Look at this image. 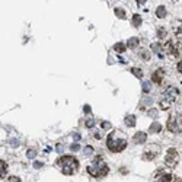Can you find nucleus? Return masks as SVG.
<instances>
[{
  "mask_svg": "<svg viewBox=\"0 0 182 182\" xmlns=\"http://www.w3.org/2000/svg\"><path fill=\"white\" fill-rule=\"evenodd\" d=\"M86 169H88L89 175H92L93 178H102V176H105V175L109 172V168H108L106 162L104 160V157L102 156L95 157L89 165H88Z\"/></svg>",
  "mask_w": 182,
  "mask_h": 182,
  "instance_id": "1",
  "label": "nucleus"
},
{
  "mask_svg": "<svg viewBox=\"0 0 182 182\" xmlns=\"http://www.w3.org/2000/svg\"><path fill=\"white\" fill-rule=\"evenodd\" d=\"M55 165L63 172V175H73L79 168V160L73 156H61L57 159Z\"/></svg>",
  "mask_w": 182,
  "mask_h": 182,
  "instance_id": "2",
  "label": "nucleus"
},
{
  "mask_svg": "<svg viewBox=\"0 0 182 182\" xmlns=\"http://www.w3.org/2000/svg\"><path fill=\"white\" fill-rule=\"evenodd\" d=\"M106 146H108V149H109L111 152H114V153L123 152L124 149L127 147V140L124 139V137H117V133L112 131L108 136V139H106Z\"/></svg>",
  "mask_w": 182,
  "mask_h": 182,
  "instance_id": "3",
  "label": "nucleus"
},
{
  "mask_svg": "<svg viewBox=\"0 0 182 182\" xmlns=\"http://www.w3.org/2000/svg\"><path fill=\"white\" fill-rule=\"evenodd\" d=\"M176 98H178V89H175L174 86H169V88H166V90L163 92V95H162L159 105H160L162 109H169L170 105H172V102H174Z\"/></svg>",
  "mask_w": 182,
  "mask_h": 182,
  "instance_id": "4",
  "label": "nucleus"
},
{
  "mask_svg": "<svg viewBox=\"0 0 182 182\" xmlns=\"http://www.w3.org/2000/svg\"><path fill=\"white\" fill-rule=\"evenodd\" d=\"M159 150H160V147H159V146H156V144H152V146L146 147V150H144L141 159H143V160H153V159H154V157L159 154Z\"/></svg>",
  "mask_w": 182,
  "mask_h": 182,
  "instance_id": "5",
  "label": "nucleus"
},
{
  "mask_svg": "<svg viewBox=\"0 0 182 182\" xmlns=\"http://www.w3.org/2000/svg\"><path fill=\"white\" fill-rule=\"evenodd\" d=\"M178 160H179V154L176 152V149H169L165 156V163L168 166H170V168H174L178 163Z\"/></svg>",
  "mask_w": 182,
  "mask_h": 182,
  "instance_id": "6",
  "label": "nucleus"
},
{
  "mask_svg": "<svg viewBox=\"0 0 182 182\" xmlns=\"http://www.w3.org/2000/svg\"><path fill=\"white\" fill-rule=\"evenodd\" d=\"M172 175L165 172V170H156L153 175V182H170Z\"/></svg>",
  "mask_w": 182,
  "mask_h": 182,
  "instance_id": "7",
  "label": "nucleus"
},
{
  "mask_svg": "<svg viewBox=\"0 0 182 182\" xmlns=\"http://www.w3.org/2000/svg\"><path fill=\"white\" fill-rule=\"evenodd\" d=\"M163 76H165V70L163 68H157L156 72L152 74V80L154 83H157V85H160L162 80H163Z\"/></svg>",
  "mask_w": 182,
  "mask_h": 182,
  "instance_id": "8",
  "label": "nucleus"
},
{
  "mask_svg": "<svg viewBox=\"0 0 182 182\" xmlns=\"http://www.w3.org/2000/svg\"><path fill=\"white\" fill-rule=\"evenodd\" d=\"M168 128H169L172 133H176L179 130L178 121H176V117H175V115H170L169 119H168Z\"/></svg>",
  "mask_w": 182,
  "mask_h": 182,
  "instance_id": "9",
  "label": "nucleus"
},
{
  "mask_svg": "<svg viewBox=\"0 0 182 182\" xmlns=\"http://www.w3.org/2000/svg\"><path fill=\"white\" fill-rule=\"evenodd\" d=\"M147 140V134L146 133H143V131H139V133H136V136L133 137V141L136 144H141V143H144Z\"/></svg>",
  "mask_w": 182,
  "mask_h": 182,
  "instance_id": "10",
  "label": "nucleus"
},
{
  "mask_svg": "<svg viewBox=\"0 0 182 182\" xmlns=\"http://www.w3.org/2000/svg\"><path fill=\"white\" fill-rule=\"evenodd\" d=\"M139 44H140V39L137 38V37H133V38H130L127 41L128 48H136V47H139Z\"/></svg>",
  "mask_w": 182,
  "mask_h": 182,
  "instance_id": "11",
  "label": "nucleus"
},
{
  "mask_svg": "<svg viewBox=\"0 0 182 182\" xmlns=\"http://www.w3.org/2000/svg\"><path fill=\"white\" fill-rule=\"evenodd\" d=\"M8 175V165L3 160H0V179H3Z\"/></svg>",
  "mask_w": 182,
  "mask_h": 182,
  "instance_id": "12",
  "label": "nucleus"
},
{
  "mask_svg": "<svg viewBox=\"0 0 182 182\" xmlns=\"http://www.w3.org/2000/svg\"><path fill=\"white\" fill-rule=\"evenodd\" d=\"M156 16L159 18V19H163V18L166 16V9H165V6H159V8L156 9Z\"/></svg>",
  "mask_w": 182,
  "mask_h": 182,
  "instance_id": "13",
  "label": "nucleus"
},
{
  "mask_svg": "<svg viewBox=\"0 0 182 182\" xmlns=\"http://www.w3.org/2000/svg\"><path fill=\"white\" fill-rule=\"evenodd\" d=\"M125 125H128V127H134V125H136V117H134V115H128V117H125Z\"/></svg>",
  "mask_w": 182,
  "mask_h": 182,
  "instance_id": "14",
  "label": "nucleus"
},
{
  "mask_svg": "<svg viewBox=\"0 0 182 182\" xmlns=\"http://www.w3.org/2000/svg\"><path fill=\"white\" fill-rule=\"evenodd\" d=\"M114 50L117 51V53H124V51L127 50V47L124 45L123 43H117V44L114 45Z\"/></svg>",
  "mask_w": 182,
  "mask_h": 182,
  "instance_id": "15",
  "label": "nucleus"
},
{
  "mask_svg": "<svg viewBox=\"0 0 182 182\" xmlns=\"http://www.w3.org/2000/svg\"><path fill=\"white\" fill-rule=\"evenodd\" d=\"M160 130H162V125L159 123H153L150 125V133H160Z\"/></svg>",
  "mask_w": 182,
  "mask_h": 182,
  "instance_id": "16",
  "label": "nucleus"
},
{
  "mask_svg": "<svg viewBox=\"0 0 182 182\" xmlns=\"http://www.w3.org/2000/svg\"><path fill=\"white\" fill-rule=\"evenodd\" d=\"M133 25L136 26V28H139L140 25H141V18H140V15H133Z\"/></svg>",
  "mask_w": 182,
  "mask_h": 182,
  "instance_id": "17",
  "label": "nucleus"
},
{
  "mask_svg": "<svg viewBox=\"0 0 182 182\" xmlns=\"http://www.w3.org/2000/svg\"><path fill=\"white\" fill-rule=\"evenodd\" d=\"M131 73H133V74H134L136 77H139V79H141V77H143V72H141L140 68H137V67H133V68H131Z\"/></svg>",
  "mask_w": 182,
  "mask_h": 182,
  "instance_id": "18",
  "label": "nucleus"
},
{
  "mask_svg": "<svg viewBox=\"0 0 182 182\" xmlns=\"http://www.w3.org/2000/svg\"><path fill=\"white\" fill-rule=\"evenodd\" d=\"M115 15H117L119 19H125V13H124L123 9H115Z\"/></svg>",
  "mask_w": 182,
  "mask_h": 182,
  "instance_id": "19",
  "label": "nucleus"
},
{
  "mask_svg": "<svg viewBox=\"0 0 182 182\" xmlns=\"http://www.w3.org/2000/svg\"><path fill=\"white\" fill-rule=\"evenodd\" d=\"M157 37H159V39L166 38V31L162 29V28H159V29H157Z\"/></svg>",
  "mask_w": 182,
  "mask_h": 182,
  "instance_id": "20",
  "label": "nucleus"
},
{
  "mask_svg": "<svg viewBox=\"0 0 182 182\" xmlns=\"http://www.w3.org/2000/svg\"><path fill=\"white\" fill-rule=\"evenodd\" d=\"M143 90H144V93L150 92V82H144L143 83Z\"/></svg>",
  "mask_w": 182,
  "mask_h": 182,
  "instance_id": "21",
  "label": "nucleus"
},
{
  "mask_svg": "<svg viewBox=\"0 0 182 182\" xmlns=\"http://www.w3.org/2000/svg\"><path fill=\"white\" fill-rule=\"evenodd\" d=\"M35 154H37V152H35L34 149H29V150H28V153H26V156L29 157V159H34Z\"/></svg>",
  "mask_w": 182,
  "mask_h": 182,
  "instance_id": "22",
  "label": "nucleus"
},
{
  "mask_svg": "<svg viewBox=\"0 0 182 182\" xmlns=\"http://www.w3.org/2000/svg\"><path fill=\"white\" fill-rule=\"evenodd\" d=\"M141 55H143V60H144V61H147V60L150 58V54H149L147 51H143V53H141Z\"/></svg>",
  "mask_w": 182,
  "mask_h": 182,
  "instance_id": "23",
  "label": "nucleus"
},
{
  "mask_svg": "<svg viewBox=\"0 0 182 182\" xmlns=\"http://www.w3.org/2000/svg\"><path fill=\"white\" fill-rule=\"evenodd\" d=\"M93 125H95V121H93V119H88V121H86V127L88 128L93 127Z\"/></svg>",
  "mask_w": 182,
  "mask_h": 182,
  "instance_id": "24",
  "label": "nucleus"
},
{
  "mask_svg": "<svg viewBox=\"0 0 182 182\" xmlns=\"http://www.w3.org/2000/svg\"><path fill=\"white\" fill-rule=\"evenodd\" d=\"M8 182H21V179L18 178V176H10V178L8 179Z\"/></svg>",
  "mask_w": 182,
  "mask_h": 182,
  "instance_id": "25",
  "label": "nucleus"
},
{
  "mask_svg": "<svg viewBox=\"0 0 182 182\" xmlns=\"http://www.w3.org/2000/svg\"><path fill=\"white\" fill-rule=\"evenodd\" d=\"M149 115H150V117H153V118H156L157 111L156 109H150V111H149Z\"/></svg>",
  "mask_w": 182,
  "mask_h": 182,
  "instance_id": "26",
  "label": "nucleus"
},
{
  "mask_svg": "<svg viewBox=\"0 0 182 182\" xmlns=\"http://www.w3.org/2000/svg\"><path fill=\"white\" fill-rule=\"evenodd\" d=\"M85 153H86V154H90V153H92V147H89V146H88V147L85 149Z\"/></svg>",
  "mask_w": 182,
  "mask_h": 182,
  "instance_id": "27",
  "label": "nucleus"
},
{
  "mask_svg": "<svg viewBox=\"0 0 182 182\" xmlns=\"http://www.w3.org/2000/svg\"><path fill=\"white\" fill-rule=\"evenodd\" d=\"M178 70H179V73H181V74H182V60H181V61H179V63H178Z\"/></svg>",
  "mask_w": 182,
  "mask_h": 182,
  "instance_id": "28",
  "label": "nucleus"
},
{
  "mask_svg": "<svg viewBox=\"0 0 182 182\" xmlns=\"http://www.w3.org/2000/svg\"><path fill=\"white\" fill-rule=\"evenodd\" d=\"M102 127H104V128H109L111 124L109 123H102Z\"/></svg>",
  "mask_w": 182,
  "mask_h": 182,
  "instance_id": "29",
  "label": "nucleus"
},
{
  "mask_svg": "<svg viewBox=\"0 0 182 182\" xmlns=\"http://www.w3.org/2000/svg\"><path fill=\"white\" fill-rule=\"evenodd\" d=\"M72 150H79V144H73V146H72Z\"/></svg>",
  "mask_w": 182,
  "mask_h": 182,
  "instance_id": "30",
  "label": "nucleus"
},
{
  "mask_svg": "<svg viewBox=\"0 0 182 182\" xmlns=\"http://www.w3.org/2000/svg\"><path fill=\"white\" fill-rule=\"evenodd\" d=\"M34 166H37V168H41V166H43V163H41V162H35Z\"/></svg>",
  "mask_w": 182,
  "mask_h": 182,
  "instance_id": "31",
  "label": "nucleus"
},
{
  "mask_svg": "<svg viewBox=\"0 0 182 182\" xmlns=\"http://www.w3.org/2000/svg\"><path fill=\"white\" fill-rule=\"evenodd\" d=\"M85 112H90V106H89V105H86V106H85Z\"/></svg>",
  "mask_w": 182,
  "mask_h": 182,
  "instance_id": "32",
  "label": "nucleus"
},
{
  "mask_svg": "<svg viewBox=\"0 0 182 182\" xmlns=\"http://www.w3.org/2000/svg\"><path fill=\"white\" fill-rule=\"evenodd\" d=\"M137 3H139V4H144V3H146V0H137Z\"/></svg>",
  "mask_w": 182,
  "mask_h": 182,
  "instance_id": "33",
  "label": "nucleus"
}]
</instances>
